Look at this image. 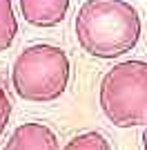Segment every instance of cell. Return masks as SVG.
I'll return each mask as SVG.
<instances>
[{
	"mask_svg": "<svg viewBox=\"0 0 147 150\" xmlns=\"http://www.w3.org/2000/svg\"><path fill=\"white\" fill-rule=\"evenodd\" d=\"M18 34V18L11 0H0V52L9 50Z\"/></svg>",
	"mask_w": 147,
	"mask_h": 150,
	"instance_id": "obj_6",
	"label": "cell"
},
{
	"mask_svg": "<svg viewBox=\"0 0 147 150\" xmlns=\"http://www.w3.org/2000/svg\"><path fill=\"white\" fill-rule=\"evenodd\" d=\"M58 137L47 123L29 121L20 123L9 134L2 150H58Z\"/></svg>",
	"mask_w": 147,
	"mask_h": 150,
	"instance_id": "obj_4",
	"label": "cell"
},
{
	"mask_svg": "<svg viewBox=\"0 0 147 150\" xmlns=\"http://www.w3.org/2000/svg\"><path fill=\"white\" fill-rule=\"evenodd\" d=\"M71 63L58 45L36 43L20 52L11 65V88L22 101L51 103L69 88Z\"/></svg>",
	"mask_w": 147,
	"mask_h": 150,
	"instance_id": "obj_2",
	"label": "cell"
},
{
	"mask_svg": "<svg viewBox=\"0 0 147 150\" xmlns=\"http://www.w3.org/2000/svg\"><path fill=\"white\" fill-rule=\"evenodd\" d=\"M24 20L34 27H56L67 18L71 0H18Z\"/></svg>",
	"mask_w": 147,
	"mask_h": 150,
	"instance_id": "obj_5",
	"label": "cell"
},
{
	"mask_svg": "<svg viewBox=\"0 0 147 150\" xmlns=\"http://www.w3.org/2000/svg\"><path fill=\"white\" fill-rule=\"evenodd\" d=\"M98 103L116 128L147 125V61L129 58L107 69L100 81Z\"/></svg>",
	"mask_w": 147,
	"mask_h": 150,
	"instance_id": "obj_3",
	"label": "cell"
},
{
	"mask_svg": "<svg viewBox=\"0 0 147 150\" xmlns=\"http://www.w3.org/2000/svg\"><path fill=\"white\" fill-rule=\"evenodd\" d=\"M58 150H111V144L107 141V137L103 132L87 130V132H80V134L71 137Z\"/></svg>",
	"mask_w": 147,
	"mask_h": 150,
	"instance_id": "obj_7",
	"label": "cell"
},
{
	"mask_svg": "<svg viewBox=\"0 0 147 150\" xmlns=\"http://www.w3.org/2000/svg\"><path fill=\"white\" fill-rule=\"evenodd\" d=\"M141 141H143V150H147V125L143 128V137H141Z\"/></svg>",
	"mask_w": 147,
	"mask_h": 150,
	"instance_id": "obj_9",
	"label": "cell"
},
{
	"mask_svg": "<svg viewBox=\"0 0 147 150\" xmlns=\"http://www.w3.org/2000/svg\"><path fill=\"white\" fill-rule=\"evenodd\" d=\"M9 119H11V101H9V94H7V90L0 85V137L5 134Z\"/></svg>",
	"mask_w": 147,
	"mask_h": 150,
	"instance_id": "obj_8",
	"label": "cell"
},
{
	"mask_svg": "<svg viewBox=\"0 0 147 150\" xmlns=\"http://www.w3.org/2000/svg\"><path fill=\"white\" fill-rule=\"evenodd\" d=\"M83 52L111 61L132 52L141 40V16L127 0H85L74 20Z\"/></svg>",
	"mask_w": 147,
	"mask_h": 150,
	"instance_id": "obj_1",
	"label": "cell"
}]
</instances>
